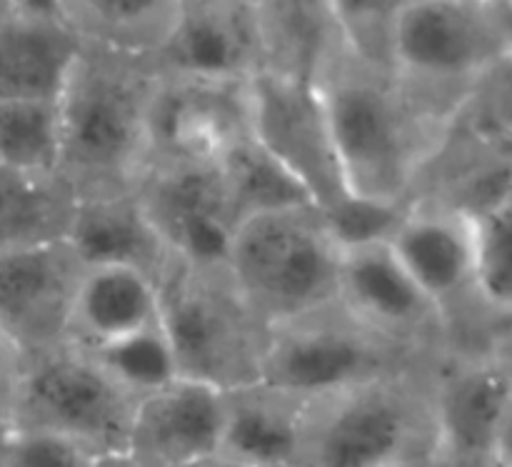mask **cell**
<instances>
[{
    "label": "cell",
    "mask_w": 512,
    "mask_h": 467,
    "mask_svg": "<svg viewBox=\"0 0 512 467\" xmlns=\"http://www.w3.org/2000/svg\"><path fill=\"white\" fill-rule=\"evenodd\" d=\"M315 90L350 195L380 205L413 203L425 168L455 123L433 118L398 75L355 58L343 38L325 58Z\"/></svg>",
    "instance_id": "6da1fadb"
},
{
    "label": "cell",
    "mask_w": 512,
    "mask_h": 467,
    "mask_svg": "<svg viewBox=\"0 0 512 467\" xmlns=\"http://www.w3.org/2000/svg\"><path fill=\"white\" fill-rule=\"evenodd\" d=\"M158 70L133 58L85 45L58 98V173L80 200L135 193L148 170V115Z\"/></svg>",
    "instance_id": "7a4b0ae2"
},
{
    "label": "cell",
    "mask_w": 512,
    "mask_h": 467,
    "mask_svg": "<svg viewBox=\"0 0 512 467\" xmlns=\"http://www.w3.org/2000/svg\"><path fill=\"white\" fill-rule=\"evenodd\" d=\"M433 365L305 400L293 467H390L443 458Z\"/></svg>",
    "instance_id": "3957f363"
},
{
    "label": "cell",
    "mask_w": 512,
    "mask_h": 467,
    "mask_svg": "<svg viewBox=\"0 0 512 467\" xmlns=\"http://www.w3.org/2000/svg\"><path fill=\"white\" fill-rule=\"evenodd\" d=\"M158 303L178 378L218 393L260 383L270 328L243 298L228 265H195L170 253Z\"/></svg>",
    "instance_id": "277c9868"
},
{
    "label": "cell",
    "mask_w": 512,
    "mask_h": 467,
    "mask_svg": "<svg viewBox=\"0 0 512 467\" xmlns=\"http://www.w3.org/2000/svg\"><path fill=\"white\" fill-rule=\"evenodd\" d=\"M345 248L315 205L248 220L233 233L228 270L268 328L338 300Z\"/></svg>",
    "instance_id": "5b68a950"
},
{
    "label": "cell",
    "mask_w": 512,
    "mask_h": 467,
    "mask_svg": "<svg viewBox=\"0 0 512 467\" xmlns=\"http://www.w3.org/2000/svg\"><path fill=\"white\" fill-rule=\"evenodd\" d=\"M510 45L495 3L400 0L395 75L443 123L458 120L478 80Z\"/></svg>",
    "instance_id": "8992f818"
},
{
    "label": "cell",
    "mask_w": 512,
    "mask_h": 467,
    "mask_svg": "<svg viewBox=\"0 0 512 467\" xmlns=\"http://www.w3.org/2000/svg\"><path fill=\"white\" fill-rule=\"evenodd\" d=\"M138 405L85 350L65 343L18 360L5 430L53 433L93 455L123 453L130 450Z\"/></svg>",
    "instance_id": "52a82bcc"
},
{
    "label": "cell",
    "mask_w": 512,
    "mask_h": 467,
    "mask_svg": "<svg viewBox=\"0 0 512 467\" xmlns=\"http://www.w3.org/2000/svg\"><path fill=\"white\" fill-rule=\"evenodd\" d=\"M438 358L383 338L335 300L315 313L270 328L260 383L315 398L425 368Z\"/></svg>",
    "instance_id": "ba28073f"
},
{
    "label": "cell",
    "mask_w": 512,
    "mask_h": 467,
    "mask_svg": "<svg viewBox=\"0 0 512 467\" xmlns=\"http://www.w3.org/2000/svg\"><path fill=\"white\" fill-rule=\"evenodd\" d=\"M253 135L308 193L323 213L353 200L328 115L315 85L260 70L250 80Z\"/></svg>",
    "instance_id": "9c48e42d"
},
{
    "label": "cell",
    "mask_w": 512,
    "mask_h": 467,
    "mask_svg": "<svg viewBox=\"0 0 512 467\" xmlns=\"http://www.w3.org/2000/svg\"><path fill=\"white\" fill-rule=\"evenodd\" d=\"M253 133L250 80L160 75L148 115V168L158 163L218 160Z\"/></svg>",
    "instance_id": "30bf717a"
},
{
    "label": "cell",
    "mask_w": 512,
    "mask_h": 467,
    "mask_svg": "<svg viewBox=\"0 0 512 467\" xmlns=\"http://www.w3.org/2000/svg\"><path fill=\"white\" fill-rule=\"evenodd\" d=\"M83 275L68 240L0 253V338L18 360L68 343Z\"/></svg>",
    "instance_id": "8fae6325"
},
{
    "label": "cell",
    "mask_w": 512,
    "mask_h": 467,
    "mask_svg": "<svg viewBox=\"0 0 512 467\" xmlns=\"http://www.w3.org/2000/svg\"><path fill=\"white\" fill-rule=\"evenodd\" d=\"M338 303L355 320L403 348L430 358L450 350L443 310L418 288L388 243L345 248Z\"/></svg>",
    "instance_id": "7c38bea8"
},
{
    "label": "cell",
    "mask_w": 512,
    "mask_h": 467,
    "mask_svg": "<svg viewBox=\"0 0 512 467\" xmlns=\"http://www.w3.org/2000/svg\"><path fill=\"white\" fill-rule=\"evenodd\" d=\"M135 198L170 253L195 265H228L233 230L218 160L150 165Z\"/></svg>",
    "instance_id": "4fadbf2b"
},
{
    "label": "cell",
    "mask_w": 512,
    "mask_h": 467,
    "mask_svg": "<svg viewBox=\"0 0 512 467\" xmlns=\"http://www.w3.org/2000/svg\"><path fill=\"white\" fill-rule=\"evenodd\" d=\"M512 395V360L498 355L455 358L433 365V403L440 450L450 467H488Z\"/></svg>",
    "instance_id": "5bb4252c"
},
{
    "label": "cell",
    "mask_w": 512,
    "mask_h": 467,
    "mask_svg": "<svg viewBox=\"0 0 512 467\" xmlns=\"http://www.w3.org/2000/svg\"><path fill=\"white\" fill-rule=\"evenodd\" d=\"M150 60L160 75L253 80L263 70L255 0H180L178 23Z\"/></svg>",
    "instance_id": "9a60e30c"
},
{
    "label": "cell",
    "mask_w": 512,
    "mask_h": 467,
    "mask_svg": "<svg viewBox=\"0 0 512 467\" xmlns=\"http://www.w3.org/2000/svg\"><path fill=\"white\" fill-rule=\"evenodd\" d=\"M80 50L58 0H0V103H55Z\"/></svg>",
    "instance_id": "2e32d148"
},
{
    "label": "cell",
    "mask_w": 512,
    "mask_h": 467,
    "mask_svg": "<svg viewBox=\"0 0 512 467\" xmlns=\"http://www.w3.org/2000/svg\"><path fill=\"white\" fill-rule=\"evenodd\" d=\"M388 245L418 288L443 310L445 320L463 300L473 298V215L418 198L408 205Z\"/></svg>",
    "instance_id": "e0dca14e"
},
{
    "label": "cell",
    "mask_w": 512,
    "mask_h": 467,
    "mask_svg": "<svg viewBox=\"0 0 512 467\" xmlns=\"http://www.w3.org/2000/svg\"><path fill=\"white\" fill-rule=\"evenodd\" d=\"M223 425V393L178 378L140 400L130 453L148 467L200 465L220 453Z\"/></svg>",
    "instance_id": "ac0fdd59"
},
{
    "label": "cell",
    "mask_w": 512,
    "mask_h": 467,
    "mask_svg": "<svg viewBox=\"0 0 512 467\" xmlns=\"http://www.w3.org/2000/svg\"><path fill=\"white\" fill-rule=\"evenodd\" d=\"M70 248L85 268H125L158 283L170 250L135 193L80 200Z\"/></svg>",
    "instance_id": "d6986e66"
},
{
    "label": "cell",
    "mask_w": 512,
    "mask_h": 467,
    "mask_svg": "<svg viewBox=\"0 0 512 467\" xmlns=\"http://www.w3.org/2000/svg\"><path fill=\"white\" fill-rule=\"evenodd\" d=\"M305 400L265 383L223 393L225 425L218 455L253 467H293Z\"/></svg>",
    "instance_id": "ffe728a7"
},
{
    "label": "cell",
    "mask_w": 512,
    "mask_h": 467,
    "mask_svg": "<svg viewBox=\"0 0 512 467\" xmlns=\"http://www.w3.org/2000/svg\"><path fill=\"white\" fill-rule=\"evenodd\" d=\"M160 320L158 283L135 270L85 268L68 343L108 345Z\"/></svg>",
    "instance_id": "44dd1931"
},
{
    "label": "cell",
    "mask_w": 512,
    "mask_h": 467,
    "mask_svg": "<svg viewBox=\"0 0 512 467\" xmlns=\"http://www.w3.org/2000/svg\"><path fill=\"white\" fill-rule=\"evenodd\" d=\"M263 70L315 85L325 58L340 40L333 3L255 0Z\"/></svg>",
    "instance_id": "7402d4cb"
},
{
    "label": "cell",
    "mask_w": 512,
    "mask_h": 467,
    "mask_svg": "<svg viewBox=\"0 0 512 467\" xmlns=\"http://www.w3.org/2000/svg\"><path fill=\"white\" fill-rule=\"evenodd\" d=\"M80 198L60 173L0 165V253L65 243Z\"/></svg>",
    "instance_id": "603a6c76"
},
{
    "label": "cell",
    "mask_w": 512,
    "mask_h": 467,
    "mask_svg": "<svg viewBox=\"0 0 512 467\" xmlns=\"http://www.w3.org/2000/svg\"><path fill=\"white\" fill-rule=\"evenodd\" d=\"M85 45L153 58L178 23L180 0H58Z\"/></svg>",
    "instance_id": "cb8c5ba5"
},
{
    "label": "cell",
    "mask_w": 512,
    "mask_h": 467,
    "mask_svg": "<svg viewBox=\"0 0 512 467\" xmlns=\"http://www.w3.org/2000/svg\"><path fill=\"white\" fill-rule=\"evenodd\" d=\"M218 168L233 233L260 215L313 205L303 185L255 140L253 133L225 148Z\"/></svg>",
    "instance_id": "d4e9b609"
},
{
    "label": "cell",
    "mask_w": 512,
    "mask_h": 467,
    "mask_svg": "<svg viewBox=\"0 0 512 467\" xmlns=\"http://www.w3.org/2000/svg\"><path fill=\"white\" fill-rule=\"evenodd\" d=\"M473 228V298L498 323L512 315V188L473 215Z\"/></svg>",
    "instance_id": "484cf974"
},
{
    "label": "cell",
    "mask_w": 512,
    "mask_h": 467,
    "mask_svg": "<svg viewBox=\"0 0 512 467\" xmlns=\"http://www.w3.org/2000/svg\"><path fill=\"white\" fill-rule=\"evenodd\" d=\"M0 165L23 173H58V100H3L0 103Z\"/></svg>",
    "instance_id": "4316f807"
},
{
    "label": "cell",
    "mask_w": 512,
    "mask_h": 467,
    "mask_svg": "<svg viewBox=\"0 0 512 467\" xmlns=\"http://www.w3.org/2000/svg\"><path fill=\"white\" fill-rule=\"evenodd\" d=\"M78 348L85 350L120 388L128 390L138 400L148 398L178 380L173 348H170L160 320L130 338L95 345V348H85V345H78Z\"/></svg>",
    "instance_id": "83f0119b"
},
{
    "label": "cell",
    "mask_w": 512,
    "mask_h": 467,
    "mask_svg": "<svg viewBox=\"0 0 512 467\" xmlns=\"http://www.w3.org/2000/svg\"><path fill=\"white\" fill-rule=\"evenodd\" d=\"M343 45L363 63L395 73L400 0H330Z\"/></svg>",
    "instance_id": "f1b7e54d"
},
{
    "label": "cell",
    "mask_w": 512,
    "mask_h": 467,
    "mask_svg": "<svg viewBox=\"0 0 512 467\" xmlns=\"http://www.w3.org/2000/svg\"><path fill=\"white\" fill-rule=\"evenodd\" d=\"M458 120L480 138L512 150V45L478 80Z\"/></svg>",
    "instance_id": "f546056e"
},
{
    "label": "cell",
    "mask_w": 512,
    "mask_h": 467,
    "mask_svg": "<svg viewBox=\"0 0 512 467\" xmlns=\"http://www.w3.org/2000/svg\"><path fill=\"white\" fill-rule=\"evenodd\" d=\"M98 455L83 445L38 430L0 433V467H93Z\"/></svg>",
    "instance_id": "4dcf8cb0"
},
{
    "label": "cell",
    "mask_w": 512,
    "mask_h": 467,
    "mask_svg": "<svg viewBox=\"0 0 512 467\" xmlns=\"http://www.w3.org/2000/svg\"><path fill=\"white\" fill-rule=\"evenodd\" d=\"M15 370H18V355L8 348L3 338H0V433L5 430V410H8L10 388H13Z\"/></svg>",
    "instance_id": "1f68e13d"
},
{
    "label": "cell",
    "mask_w": 512,
    "mask_h": 467,
    "mask_svg": "<svg viewBox=\"0 0 512 467\" xmlns=\"http://www.w3.org/2000/svg\"><path fill=\"white\" fill-rule=\"evenodd\" d=\"M488 467H512V395L508 408H505L503 423H500L498 438H495Z\"/></svg>",
    "instance_id": "d6a6232c"
},
{
    "label": "cell",
    "mask_w": 512,
    "mask_h": 467,
    "mask_svg": "<svg viewBox=\"0 0 512 467\" xmlns=\"http://www.w3.org/2000/svg\"><path fill=\"white\" fill-rule=\"evenodd\" d=\"M93 467H148L143 460L138 458L130 450H123V453H105L95 458Z\"/></svg>",
    "instance_id": "836d02e7"
},
{
    "label": "cell",
    "mask_w": 512,
    "mask_h": 467,
    "mask_svg": "<svg viewBox=\"0 0 512 467\" xmlns=\"http://www.w3.org/2000/svg\"><path fill=\"white\" fill-rule=\"evenodd\" d=\"M198 467H253V465L240 463V460H233V458H225V455H215V458L205 460V463H200Z\"/></svg>",
    "instance_id": "e575fe53"
},
{
    "label": "cell",
    "mask_w": 512,
    "mask_h": 467,
    "mask_svg": "<svg viewBox=\"0 0 512 467\" xmlns=\"http://www.w3.org/2000/svg\"><path fill=\"white\" fill-rule=\"evenodd\" d=\"M390 467H450V463L445 458H428V460H413V463H400Z\"/></svg>",
    "instance_id": "d590c367"
},
{
    "label": "cell",
    "mask_w": 512,
    "mask_h": 467,
    "mask_svg": "<svg viewBox=\"0 0 512 467\" xmlns=\"http://www.w3.org/2000/svg\"><path fill=\"white\" fill-rule=\"evenodd\" d=\"M190 467H198V465H190Z\"/></svg>",
    "instance_id": "8d00e7d4"
}]
</instances>
